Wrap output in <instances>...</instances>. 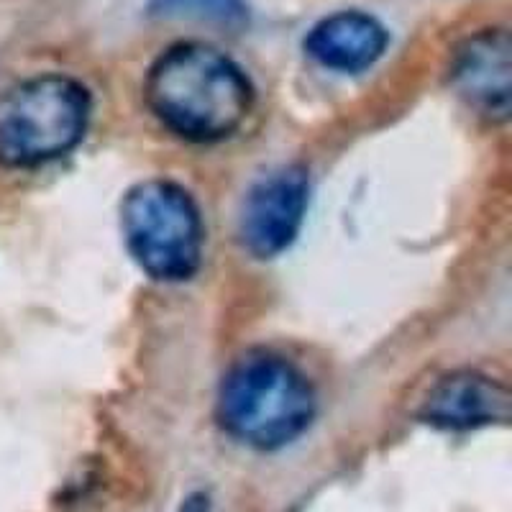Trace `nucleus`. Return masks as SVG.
Returning <instances> with one entry per match:
<instances>
[{
	"label": "nucleus",
	"instance_id": "nucleus-4",
	"mask_svg": "<svg viewBox=\"0 0 512 512\" xmlns=\"http://www.w3.org/2000/svg\"><path fill=\"white\" fill-rule=\"evenodd\" d=\"M123 241L159 282L190 280L203 262V218L190 192L169 180H146L121 205Z\"/></svg>",
	"mask_w": 512,
	"mask_h": 512
},
{
	"label": "nucleus",
	"instance_id": "nucleus-8",
	"mask_svg": "<svg viewBox=\"0 0 512 512\" xmlns=\"http://www.w3.org/2000/svg\"><path fill=\"white\" fill-rule=\"evenodd\" d=\"M390 44V31L364 11H338L320 18L308 31L303 49L315 64L333 72L369 70Z\"/></svg>",
	"mask_w": 512,
	"mask_h": 512
},
{
	"label": "nucleus",
	"instance_id": "nucleus-9",
	"mask_svg": "<svg viewBox=\"0 0 512 512\" xmlns=\"http://www.w3.org/2000/svg\"><path fill=\"white\" fill-rule=\"evenodd\" d=\"M149 16L192 21L226 31H239L249 24L246 0H149Z\"/></svg>",
	"mask_w": 512,
	"mask_h": 512
},
{
	"label": "nucleus",
	"instance_id": "nucleus-3",
	"mask_svg": "<svg viewBox=\"0 0 512 512\" xmlns=\"http://www.w3.org/2000/svg\"><path fill=\"white\" fill-rule=\"evenodd\" d=\"M90 93L67 75H39L0 95V164L29 169L72 152L88 131Z\"/></svg>",
	"mask_w": 512,
	"mask_h": 512
},
{
	"label": "nucleus",
	"instance_id": "nucleus-6",
	"mask_svg": "<svg viewBox=\"0 0 512 512\" xmlns=\"http://www.w3.org/2000/svg\"><path fill=\"white\" fill-rule=\"evenodd\" d=\"M451 85L477 113L505 121L510 113L512 44L505 29L466 36L451 57Z\"/></svg>",
	"mask_w": 512,
	"mask_h": 512
},
{
	"label": "nucleus",
	"instance_id": "nucleus-1",
	"mask_svg": "<svg viewBox=\"0 0 512 512\" xmlns=\"http://www.w3.org/2000/svg\"><path fill=\"white\" fill-rule=\"evenodd\" d=\"M144 100L172 134L213 144L239 131L254 105V88L221 49L203 41H180L149 67Z\"/></svg>",
	"mask_w": 512,
	"mask_h": 512
},
{
	"label": "nucleus",
	"instance_id": "nucleus-7",
	"mask_svg": "<svg viewBox=\"0 0 512 512\" xmlns=\"http://www.w3.org/2000/svg\"><path fill=\"white\" fill-rule=\"evenodd\" d=\"M510 390L487 374L464 372L446 374L425 395L420 418L425 423L448 428V431H469L482 425L505 423L510 418Z\"/></svg>",
	"mask_w": 512,
	"mask_h": 512
},
{
	"label": "nucleus",
	"instance_id": "nucleus-2",
	"mask_svg": "<svg viewBox=\"0 0 512 512\" xmlns=\"http://www.w3.org/2000/svg\"><path fill=\"white\" fill-rule=\"evenodd\" d=\"M216 415L223 431L244 446L277 451L313 423V384L282 356L246 354L223 377Z\"/></svg>",
	"mask_w": 512,
	"mask_h": 512
},
{
	"label": "nucleus",
	"instance_id": "nucleus-5",
	"mask_svg": "<svg viewBox=\"0 0 512 512\" xmlns=\"http://www.w3.org/2000/svg\"><path fill=\"white\" fill-rule=\"evenodd\" d=\"M308 208V172L297 164L272 169L246 192L239 216L244 249L256 259H272L295 241Z\"/></svg>",
	"mask_w": 512,
	"mask_h": 512
}]
</instances>
